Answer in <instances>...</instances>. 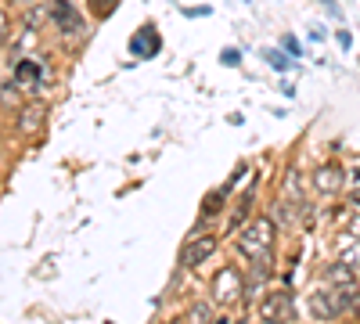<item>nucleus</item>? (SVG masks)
Masks as SVG:
<instances>
[{
    "label": "nucleus",
    "mask_w": 360,
    "mask_h": 324,
    "mask_svg": "<svg viewBox=\"0 0 360 324\" xmlns=\"http://www.w3.org/2000/svg\"><path fill=\"white\" fill-rule=\"evenodd\" d=\"M47 123V105L44 101H29L18 108V134H40V127Z\"/></svg>",
    "instance_id": "nucleus-8"
},
{
    "label": "nucleus",
    "mask_w": 360,
    "mask_h": 324,
    "mask_svg": "<svg viewBox=\"0 0 360 324\" xmlns=\"http://www.w3.org/2000/svg\"><path fill=\"white\" fill-rule=\"evenodd\" d=\"M220 58H224V62H227V65H238V51H224Z\"/></svg>",
    "instance_id": "nucleus-22"
},
{
    "label": "nucleus",
    "mask_w": 360,
    "mask_h": 324,
    "mask_svg": "<svg viewBox=\"0 0 360 324\" xmlns=\"http://www.w3.org/2000/svg\"><path fill=\"white\" fill-rule=\"evenodd\" d=\"M266 58H270V65H278V69H285V58H281V54H274V51H266Z\"/></svg>",
    "instance_id": "nucleus-20"
},
{
    "label": "nucleus",
    "mask_w": 360,
    "mask_h": 324,
    "mask_svg": "<svg viewBox=\"0 0 360 324\" xmlns=\"http://www.w3.org/2000/svg\"><path fill=\"white\" fill-rule=\"evenodd\" d=\"M184 324H213V306L209 303H191L184 313Z\"/></svg>",
    "instance_id": "nucleus-14"
},
{
    "label": "nucleus",
    "mask_w": 360,
    "mask_h": 324,
    "mask_svg": "<svg viewBox=\"0 0 360 324\" xmlns=\"http://www.w3.org/2000/svg\"><path fill=\"white\" fill-rule=\"evenodd\" d=\"M44 72H47V62H33V58H22V62L15 65V83L33 91V86H40Z\"/></svg>",
    "instance_id": "nucleus-9"
},
{
    "label": "nucleus",
    "mask_w": 360,
    "mask_h": 324,
    "mask_svg": "<svg viewBox=\"0 0 360 324\" xmlns=\"http://www.w3.org/2000/svg\"><path fill=\"white\" fill-rule=\"evenodd\" d=\"M130 51H134V54H144V58L159 54V33H155V25H144V29H137V33H134V44H130Z\"/></svg>",
    "instance_id": "nucleus-10"
},
{
    "label": "nucleus",
    "mask_w": 360,
    "mask_h": 324,
    "mask_svg": "<svg viewBox=\"0 0 360 324\" xmlns=\"http://www.w3.org/2000/svg\"><path fill=\"white\" fill-rule=\"evenodd\" d=\"M270 274H274V252H270V256H256L252 259V288L263 285Z\"/></svg>",
    "instance_id": "nucleus-13"
},
{
    "label": "nucleus",
    "mask_w": 360,
    "mask_h": 324,
    "mask_svg": "<svg viewBox=\"0 0 360 324\" xmlns=\"http://www.w3.org/2000/svg\"><path fill=\"white\" fill-rule=\"evenodd\" d=\"M252 324H278V320H266V317H256Z\"/></svg>",
    "instance_id": "nucleus-25"
},
{
    "label": "nucleus",
    "mask_w": 360,
    "mask_h": 324,
    "mask_svg": "<svg viewBox=\"0 0 360 324\" xmlns=\"http://www.w3.org/2000/svg\"><path fill=\"white\" fill-rule=\"evenodd\" d=\"M346 234H353V238L360 242V213H356V216H353V220L346 223Z\"/></svg>",
    "instance_id": "nucleus-17"
},
{
    "label": "nucleus",
    "mask_w": 360,
    "mask_h": 324,
    "mask_svg": "<svg viewBox=\"0 0 360 324\" xmlns=\"http://www.w3.org/2000/svg\"><path fill=\"white\" fill-rule=\"evenodd\" d=\"M285 51H292V54H295V58H299V44H295V40H292V37H285Z\"/></svg>",
    "instance_id": "nucleus-23"
},
{
    "label": "nucleus",
    "mask_w": 360,
    "mask_h": 324,
    "mask_svg": "<svg viewBox=\"0 0 360 324\" xmlns=\"http://www.w3.org/2000/svg\"><path fill=\"white\" fill-rule=\"evenodd\" d=\"M274 238H278V223L274 216H252L242 231H238V252L245 259H256V256H270L274 252Z\"/></svg>",
    "instance_id": "nucleus-1"
},
{
    "label": "nucleus",
    "mask_w": 360,
    "mask_h": 324,
    "mask_svg": "<svg viewBox=\"0 0 360 324\" xmlns=\"http://www.w3.org/2000/svg\"><path fill=\"white\" fill-rule=\"evenodd\" d=\"M242 299H245V278H242V271H234V267L217 271V278H213V303L217 306H234Z\"/></svg>",
    "instance_id": "nucleus-3"
},
{
    "label": "nucleus",
    "mask_w": 360,
    "mask_h": 324,
    "mask_svg": "<svg viewBox=\"0 0 360 324\" xmlns=\"http://www.w3.org/2000/svg\"><path fill=\"white\" fill-rule=\"evenodd\" d=\"M252 202H256V188H249L242 198H238L234 213H231V231H242V227L252 220V216H249V213H252Z\"/></svg>",
    "instance_id": "nucleus-11"
},
{
    "label": "nucleus",
    "mask_w": 360,
    "mask_h": 324,
    "mask_svg": "<svg viewBox=\"0 0 360 324\" xmlns=\"http://www.w3.org/2000/svg\"><path fill=\"white\" fill-rule=\"evenodd\" d=\"M349 303H353V292L346 288H332V285H314V292L307 296V306H310V317L314 320H339L342 313H349Z\"/></svg>",
    "instance_id": "nucleus-2"
},
{
    "label": "nucleus",
    "mask_w": 360,
    "mask_h": 324,
    "mask_svg": "<svg viewBox=\"0 0 360 324\" xmlns=\"http://www.w3.org/2000/svg\"><path fill=\"white\" fill-rule=\"evenodd\" d=\"M349 202H353V205H360V188H356V191H349Z\"/></svg>",
    "instance_id": "nucleus-24"
},
{
    "label": "nucleus",
    "mask_w": 360,
    "mask_h": 324,
    "mask_svg": "<svg viewBox=\"0 0 360 324\" xmlns=\"http://www.w3.org/2000/svg\"><path fill=\"white\" fill-rule=\"evenodd\" d=\"M15 86H18V83H8V86H4V101H8V105L18 101V98H15Z\"/></svg>",
    "instance_id": "nucleus-18"
},
{
    "label": "nucleus",
    "mask_w": 360,
    "mask_h": 324,
    "mask_svg": "<svg viewBox=\"0 0 360 324\" xmlns=\"http://www.w3.org/2000/svg\"><path fill=\"white\" fill-rule=\"evenodd\" d=\"M86 8L94 11L98 18H108V15L115 11V0H86Z\"/></svg>",
    "instance_id": "nucleus-16"
},
{
    "label": "nucleus",
    "mask_w": 360,
    "mask_h": 324,
    "mask_svg": "<svg viewBox=\"0 0 360 324\" xmlns=\"http://www.w3.org/2000/svg\"><path fill=\"white\" fill-rule=\"evenodd\" d=\"M281 198H288L292 205H299L303 209V184H299V169H288L285 173V195Z\"/></svg>",
    "instance_id": "nucleus-12"
},
{
    "label": "nucleus",
    "mask_w": 360,
    "mask_h": 324,
    "mask_svg": "<svg viewBox=\"0 0 360 324\" xmlns=\"http://www.w3.org/2000/svg\"><path fill=\"white\" fill-rule=\"evenodd\" d=\"M242 324H249V320H242Z\"/></svg>",
    "instance_id": "nucleus-26"
},
{
    "label": "nucleus",
    "mask_w": 360,
    "mask_h": 324,
    "mask_svg": "<svg viewBox=\"0 0 360 324\" xmlns=\"http://www.w3.org/2000/svg\"><path fill=\"white\" fill-rule=\"evenodd\" d=\"M47 11H51V22L62 29L69 40H79V37H83V15L69 4V0H51Z\"/></svg>",
    "instance_id": "nucleus-6"
},
{
    "label": "nucleus",
    "mask_w": 360,
    "mask_h": 324,
    "mask_svg": "<svg viewBox=\"0 0 360 324\" xmlns=\"http://www.w3.org/2000/svg\"><path fill=\"white\" fill-rule=\"evenodd\" d=\"M4 40H8V15L0 11V44H4Z\"/></svg>",
    "instance_id": "nucleus-19"
},
{
    "label": "nucleus",
    "mask_w": 360,
    "mask_h": 324,
    "mask_svg": "<svg viewBox=\"0 0 360 324\" xmlns=\"http://www.w3.org/2000/svg\"><path fill=\"white\" fill-rule=\"evenodd\" d=\"M266 320H278V324H292L295 320V303H292V292H270V296L259 299V313Z\"/></svg>",
    "instance_id": "nucleus-5"
},
{
    "label": "nucleus",
    "mask_w": 360,
    "mask_h": 324,
    "mask_svg": "<svg viewBox=\"0 0 360 324\" xmlns=\"http://www.w3.org/2000/svg\"><path fill=\"white\" fill-rule=\"evenodd\" d=\"M224 198H227V191L220 188V191H213V195H205V202H202V216H217L220 209H224Z\"/></svg>",
    "instance_id": "nucleus-15"
},
{
    "label": "nucleus",
    "mask_w": 360,
    "mask_h": 324,
    "mask_svg": "<svg viewBox=\"0 0 360 324\" xmlns=\"http://www.w3.org/2000/svg\"><path fill=\"white\" fill-rule=\"evenodd\" d=\"M349 313H356V317H360V288L353 292V303H349Z\"/></svg>",
    "instance_id": "nucleus-21"
},
{
    "label": "nucleus",
    "mask_w": 360,
    "mask_h": 324,
    "mask_svg": "<svg viewBox=\"0 0 360 324\" xmlns=\"http://www.w3.org/2000/svg\"><path fill=\"white\" fill-rule=\"evenodd\" d=\"M213 252H217V238H213V234H205V231L191 234V238L184 242V249H180V267H184V271H198Z\"/></svg>",
    "instance_id": "nucleus-4"
},
{
    "label": "nucleus",
    "mask_w": 360,
    "mask_h": 324,
    "mask_svg": "<svg viewBox=\"0 0 360 324\" xmlns=\"http://www.w3.org/2000/svg\"><path fill=\"white\" fill-rule=\"evenodd\" d=\"M314 188L317 195H339L346 188V169L339 162H324L314 169Z\"/></svg>",
    "instance_id": "nucleus-7"
}]
</instances>
